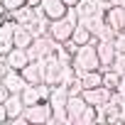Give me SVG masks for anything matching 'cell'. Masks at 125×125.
I'll list each match as a JSON object with an SVG mask.
<instances>
[{
	"mask_svg": "<svg viewBox=\"0 0 125 125\" xmlns=\"http://www.w3.org/2000/svg\"><path fill=\"white\" fill-rule=\"evenodd\" d=\"M39 8H42L44 17H49V22H52V20H59V17H64L66 10H69V5L64 3V0H42Z\"/></svg>",
	"mask_w": 125,
	"mask_h": 125,
	"instance_id": "cell-7",
	"label": "cell"
},
{
	"mask_svg": "<svg viewBox=\"0 0 125 125\" xmlns=\"http://www.w3.org/2000/svg\"><path fill=\"white\" fill-rule=\"evenodd\" d=\"M15 30L17 22L15 20H0V56H5L12 47H15Z\"/></svg>",
	"mask_w": 125,
	"mask_h": 125,
	"instance_id": "cell-3",
	"label": "cell"
},
{
	"mask_svg": "<svg viewBox=\"0 0 125 125\" xmlns=\"http://www.w3.org/2000/svg\"><path fill=\"white\" fill-rule=\"evenodd\" d=\"M22 76L27 83H44V61H30V64L22 69Z\"/></svg>",
	"mask_w": 125,
	"mask_h": 125,
	"instance_id": "cell-9",
	"label": "cell"
},
{
	"mask_svg": "<svg viewBox=\"0 0 125 125\" xmlns=\"http://www.w3.org/2000/svg\"><path fill=\"white\" fill-rule=\"evenodd\" d=\"M8 120V110H5V103H0V123Z\"/></svg>",
	"mask_w": 125,
	"mask_h": 125,
	"instance_id": "cell-28",
	"label": "cell"
},
{
	"mask_svg": "<svg viewBox=\"0 0 125 125\" xmlns=\"http://www.w3.org/2000/svg\"><path fill=\"white\" fill-rule=\"evenodd\" d=\"M66 88H69V96H79V93H83V83H81V79L76 76V79H71L69 83H66Z\"/></svg>",
	"mask_w": 125,
	"mask_h": 125,
	"instance_id": "cell-22",
	"label": "cell"
},
{
	"mask_svg": "<svg viewBox=\"0 0 125 125\" xmlns=\"http://www.w3.org/2000/svg\"><path fill=\"white\" fill-rule=\"evenodd\" d=\"M96 44H98V39L93 37L88 44H81L79 52L74 54L71 64H74L76 74H81V71H91V69H101V59H98V49H96Z\"/></svg>",
	"mask_w": 125,
	"mask_h": 125,
	"instance_id": "cell-1",
	"label": "cell"
},
{
	"mask_svg": "<svg viewBox=\"0 0 125 125\" xmlns=\"http://www.w3.org/2000/svg\"><path fill=\"white\" fill-rule=\"evenodd\" d=\"M5 71H8V64H5V59H0V81H3Z\"/></svg>",
	"mask_w": 125,
	"mask_h": 125,
	"instance_id": "cell-29",
	"label": "cell"
},
{
	"mask_svg": "<svg viewBox=\"0 0 125 125\" xmlns=\"http://www.w3.org/2000/svg\"><path fill=\"white\" fill-rule=\"evenodd\" d=\"M113 71H118L120 76L125 74V52H115V59H113Z\"/></svg>",
	"mask_w": 125,
	"mask_h": 125,
	"instance_id": "cell-21",
	"label": "cell"
},
{
	"mask_svg": "<svg viewBox=\"0 0 125 125\" xmlns=\"http://www.w3.org/2000/svg\"><path fill=\"white\" fill-rule=\"evenodd\" d=\"M27 5H32V8H39V5H42V0H27Z\"/></svg>",
	"mask_w": 125,
	"mask_h": 125,
	"instance_id": "cell-31",
	"label": "cell"
},
{
	"mask_svg": "<svg viewBox=\"0 0 125 125\" xmlns=\"http://www.w3.org/2000/svg\"><path fill=\"white\" fill-rule=\"evenodd\" d=\"M115 91H118V93H120V96L125 98V74L120 76V83H118V88H115Z\"/></svg>",
	"mask_w": 125,
	"mask_h": 125,
	"instance_id": "cell-27",
	"label": "cell"
},
{
	"mask_svg": "<svg viewBox=\"0 0 125 125\" xmlns=\"http://www.w3.org/2000/svg\"><path fill=\"white\" fill-rule=\"evenodd\" d=\"M64 3H66V5H69V8H76V5H79V3H81V0H64Z\"/></svg>",
	"mask_w": 125,
	"mask_h": 125,
	"instance_id": "cell-30",
	"label": "cell"
},
{
	"mask_svg": "<svg viewBox=\"0 0 125 125\" xmlns=\"http://www.w3.org/2000/svg\"><path fill=\"white\" fill-rule=\"evenodd\" d=\"M22 101H25V105H34V103H39V101H44L42 98V93H39V86H34V83H27L25 88H22Z\"/></svg>",
	"mask_w": 125,
	"mask_h": 125,
	"instance_id": "cell-17",
	"label": "cell"
},
{
	"mask_svg": "<svg viewBox=\"0 0 125 125\" xmlns=\"http://www.w3.org/2000/svg\"><path fill=\"white\" fill-rule=\"evenodd\" d=\"M71 39L81 47V44H88L91 39H93V34H91V30L86 27V25H76L74 27V34H71Z\"/></svg>",
	"mask_w": 125,
	"mask_h": 125,
	"instance_id": "cell-18",
	"label": "cell"
},
{
	"mask_svg": "<svg viewBox=\"0 0 125 125\" xmlns=\"http://www.w3.org/2000/svg\"><path fill=\"white\" fill-rule=\"evenodd\" d=\"M83 88H96V86H103V71L101 69H91V71H81L79 74Z\"/></svg>",
	"mask_w": 125,
	"mask_h": 125,
	"instance_id": "cell-15",
	"label": "cell"
},
{
	"mask_svg": "<svg viewBox=\"0 0 125 125\" xmlns=\"http://www.w3.org/2000/svg\"><path fill=\"white\" fill-rule=\"evenodd\" d=\"M8 15H10V20H15L17 25H30V22L37 17V10H34L32 5H22V8H17V10L8 12Z\"/></svg>",
	"mask_w": 125,
	"mask_h": 125,
	"instance_id": "cell-14",
	"label": "cell"
},
{
	"mask_svg": "<svg viewBox=\"0 0 125 125\" xmlns=\"http://www.w3.org/2000/svg\"><path fill=\"white\" fill-rule=\"evenodd\" d=\"M96 49H98V59H101V71H103V69H110V66H113V59H115V47H113V42L98 39Z\"/></svg>",
	"mask_w": 125,
	"mask_h": 125,
	"instance_id": "cell-10",
	"label": "cell"
},
{
	"mask_svg": "<svg viewBox=\"0 0 125 125\" xmlns=\"http://www.w3.org/2000/svg\"><path fill=\"white\" fill-rule=\"evenodd\" d=\"M0 59H3V56H0Z\"/></svg>",
	"mask_w": 125,
	"mask_h": 125,
	"instance_id": "cell-35",
	"label": "cell"
},
{
	"mask_svg": "<svg viewBox=\"0 0 125 125\" xmlns=\"http://www.w3.org/2000/svg\"><path fill=\"white\" fill-rule=\"evenodd\" d=\"M113 47H115V52H125V30L115 32V37H113Z\"/></svg>",
	"mask_w": 125,
	"mask_h": 125,
	"instance_id": "cell-23",
	"label": "cell"
},
{
	"mask_svg": "<svg viewBox=\"0 0 125 125\" xmlns=\"http://www.w3.org/2000/svg\"><path fill=\"white\" fill-rule=\"evenodd\" d=\"M103 17H105V22H108L115 32L125 30V8H123V5H113V8H108V10L103 12Z\"/></svg>",
	"mask_w": 125,
	"mask_h": 125,
	"instance_id": "cell-8",
	"label": "cell"
},
{
	"mask_svg": "<svg viewBox=\"0 0 125 125\" xmlns=\"http://www.w3.org/2000/svg\"><path fill=\"white\" fill-rule=\"evenodd\" d=\"M22 115H25L27 123H32V125H37V123H49V118H52V108H49L47 101H39V103H34V105H27Z\"/></svg>",
	"mask_w": 125,
	"mask_h": 125,
	"instance_id": "cell-4",
	"label": "cell"
},
{
	"mask_svg": "<svg viewBox=\"0 0 125 125\" xmlns=\"http://www.w3.org/2000/svg\"><path fill=\"white\" fill-rule=\"evenodd\" d=\"M5 64H8V69H17V71H22L27 64H30V56H27V49H22V47H12L5 56Z\"/></svg>",
	"mask_w": 125,
	"mask_h": 125,
	"instance_id": "cell-6",
	"label": "cell"
},
{
	"mask_svg": "<svg viewBox=\"0 0 125 125\" xmlns=\"http://www.w3.org/2000/svg\"><path fill=\"white\" fill-rule=\"evenodd\" d=\"M3 83L10 88V93H22V88L27 86V81H25L22 71H17V69H8V71H5V76H3Z\"/></svg>",
	"mask_w": 125,
	"mask_h": 125,
	"instance_id": "cell-11",
	"label": "cell"
},
{
	"mask_svg": "<svg viewBox=\"0 0 125 125\" xmlns=\"http://www.w3.org/2000/svg\"><path fill=\"white\" fill-rule=\"evenodd\" d=\"M8 96H10V88H8L3 81H0V103H5V101H8Z\"/></svg>",
	"mask_w": 125,
	"mask_h": 125,
	"instance_id": "cell-26",
	"label": "cell"
},
{
	"mask_svg": "<svg viewBox=\"0 0 125 125\" xmlns=\"http://www.w3.org/2000/svg\"><path fill=\"white\" fill-rule=\"evenodd\" d=\"M61 47H64V52H66V56H71V59H74V54L79 52V44H76L74 39H66V42L61 44Z\"/></svg>",
	"mask_w": 125,
	"mask_h": 125,
	"instance_id": "cell-24",
	"label": "cell"
},
{
	"mask_svg": "<svg viewBox=\"0 0 125 125\" xmlns=\"http://www.w3.org/2000/svg\"><path fill=\"white\" fill-rule=\"evenodd\" d=\"M0 5H3V0H0Z\"/></svg>",
	"mask_w": 125,
	"mask_h": 125,
	"instance_id": "cell-34",
	"label": "cell"
},
{
	"mask_svg": "<svg viewBox=\"0 0 125 125\" xmlns=\"http://www.w3.org/2000/svg\"><path fill=\"white\" fill-rule=\"evenodd\" d=\"M81 96L86 98V103H88V105L101 108V105H105V103L110 101L113 91H110V88H105V86H96V88H83V93H81Z\"/></svg>",
	"mask_w": 125,
	"mask_h": 125,
	"instance_id": "cell-5",
	"label": "cell"
},
{
	"mask_svg": "<svg viewBox=\"0 0 125 125\" xmlns=\"http://www.w3.org/2000/svg\"><path fill=\"white\" fill-rule=\"evenodd\" d=\"M118 83H120V74L113 71V69H103V86L110 88V91H115Z\"/></svg>",
	"mask_w": 125,
	"mask_h": 125,
	"instance_id": "cell-19",
	"label": "cell"
},
{
	"mask_svg": "<svg viewBox=\"0 0 125 125\" xmlns=\"http://www.w3.org/2000/svg\"><path fill=\"white\" fill-rule=\"evenodd\" d=\"M25 101H22V96L20 93H10L8 96V101H5V110H8V120H12V118H17V115H22L25 113Z\"/></svg>",
	"mask_w": 125,
	"mask_h": 125,
	"instance_id": "cell-13",
	"label": "cell"
},
{
	"mask_svg": "<svg viewBox=\"0 0 125 125\" xmlns=\"http://www.w3.org/2000/svg\"><path fill=\"white\" fill-rule=\"evenodd\" d=\"M96 118H98V108L96 105H86V110L79 118V125H91V123H96Z\"/></svg>",
	"mask_w": 125,
	"mask_h": 125,
	"instance_id": "cell-20",
	"label": "cell"
},
{
	"mask_svg": "<svg viewBox=\"0 0 125 125\" xmlns=\"http://www.w3.org/2000/svg\"><path fill=\"white\" fill-rule=\"evenodd\" d=\"M123 123H125V115H123Z\"/></svg>",
	"mask_w": 125,
	"mask_h": 125,
	"instance_id": "cell-33",
	"label": "cell"
},
{
	"mask_svg": "<svg viewBox=\"0 0 125 125\" xmlns=\"http://www.w3.org/2000/svg\"><path fill=\"white\" fill-rule=\"evenodd\" d=\"M32 42H34V37H32L30 27H27V25H17V30H15V47H22V49H27Z\"/></svg>",
	"mask_w": 125,
	"mask_h": 125,
	"instance_id": "cell-16",
	"label": "cell"
},
{
	"mask_svg": "<svg viewBox=\"0 0 125 125\" xmlns=\"http://www.w3.org/2000/svg\"><path fill=\"white\" fill-rule=\"evenodd\" d=\"M74 27H76V22H74V20H69L66 15H64V17H59V20H52V22H49V37L64 44L66 39H71Z\"/></svg>",
	"mask_w": 125,
	"mask_h": 125,
	"instance_id": "cell-2",
	"label": "cell"
},
{
	"mask_svg": "<svg viewBox=\"0 0 125 125\" xmlns=\"http://www.w3.org/2000/svg\"><path fill=\"white\" fill-rule=\"evenodd\" d=\"M120 5H123V8H125V0H120Z\"/></svg>",
	"mask_w": 125,
	"mask_h": 125,
	"instance_id": "cell-32",
	"label": "cell"
},
{
	"mask_svg": "<svg viewBox=\"0 0 125 125\" xmlns=\"http://www.w3.org/2000/svg\"><path fill=\"white\" fill-rule=\"evenodd\" d=\"M3 5H5V10H8V12H12V10H17V8L27 5V0H3Z\"/></svg>",
	"mask_w": 125,
	"mask_h": 125,
	"instance_id": "cell-25",
	"label": "cell"
},
{
	"mask_svg": "<svg viewBox=\"0 0 125 125\" xmlns=\"http://www.w3.org/2000/svg\"><path fill=\"white\" fill-rule=\"evenodd\" d=\"M86 98L79 93V96H69V101H66V113H69V118H71V123H79V118H81V113L86 110Z\"/></svg>",
	"mask_w": 125,
	"mask_h": 125,
	"instance_id": "cell-12",
	"label": "cell"
}]
</instances>
